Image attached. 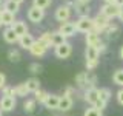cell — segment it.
Returning <instances> with one entry per match:
<instances>
[{
  "mask_svg": "<svg viewBox=\"0 0 123 116\" xmlns=\"http://www.w3.org/2000/svg\"><path fill=\"white\" fill-rule=\"evenodd\" d=\"M95 84H97V77L92 71H82L75 76V85L82 90L95 88Z\"/></svg>",
  "mask_w": 123,
  "mask_h": 116,
  "instance_id": "1",
  "label": "cell"
},
{
  "mask_svg": "<svg viewBox=\"0 0 123 116\" xmlns=\"http://www.w3.org/2000/svg\"><path fill=\"white\" fill-rule=\"evenodd\" d=\"M92 20H94V29H92V31H95V33H98V34H103V33H105L106 28L109 26V23H111L109 19H108L106 15H103L100 11H98V14L95 15Z\"/></svg>",
  "mask_w": 123,
  "mask_h": 116,
  "instance_id": "2",
  "label": "cell"
},
{
  "mask_svg": "<svg viewBox=\"0 0 123 116\" xmlns=\"http://www.w3.org/2000/svg\"><path fill=\"white\" fill-rule=\"evenodd\" d=\"M75 28L79 33H89V31L94 29V20L88 15V17H79L75 20Z\"/></svg>",
  "mask_w": 123,
  "mask_h": 116,
  "instance_id": "3",
  "label": "cell"
},
{
  "mask_svg": "<svg viewBox=\"0 0 123 116\" xmlns=\"http://www.w3.org/2000/svg\"><path fill=\"white\" fill-rule=\"evenodd\" d=\"M71 14H72V8H69L68 5H60L55 9V13H54V17H55L57 22L65 23V22H69Z\"/></svg>",
  "mask_w": 123,
  "mask_h": 116,
  "instance_id": "4",
  "label": "cell"
},
{
  "mask_svg": "<svg viewBox=\"0 0 123 116\" xmlns=\"http://www.w3.org/2000/svg\"><path fill=\"white\" fill-rule=\"evenodd\" d=\"M120 11H122V9H120L117 5H114V3H105V5L100 8V13H102L103 15H106L109 20H112V19L118 17Z\"/></svg>",
  "mask_w": 123,
  "mask_h": 116,
  "instance_id": "5",
  "label": "cell"
},
{
  "mask_svg": "<svg viewBox=\"0 0 123 116\" xmlns=\"http://www.w3.org/2000/svg\"><path fill=\"white\" fill-rule=\"evenodd\" d=\"M71 53H72V45L69 42H65V44L54 48V54H55L57 59H68L71 56Z\"/></svg>",
  "mask_w": 123,
  "mask_h": 116,
  "instance_id": "6",
  "label": "cell"
},
{
  "mask_svg": "<svg viewBox=\"0 0 123 116\" xmlns=\"http://www.w3.org/2000/svg\"><path fill=\"white\" fill-rule=\"evenodd\" d=\"M45 19V9H40L37 6H31L28 9V20L32 23H40Z\"/></svg>",
  "mask_w": 123,
  "mask_h": 116,
  "instance_id": "7",
  "label": "cell"
},
{
  "mask_svg": "<svg viewBox=\"0 0 123 116\" xmlns=\"http://www.w3.org/2000/svg\"><path fill=\"white\" fill-rule=\"evenodd\" d=\"M59 33H62L65 37H72V36H75V33H77V28H75V22H65V23H60V26H59Z\"/></svg>",
  "mask_w": 123,
  "mask_h": 116,
  "instance_id": "8",
  "label": "cell"
},
{
  "mask_svg": "<svg viewBox=\"0 0 123 116\" xmlns=\"http://www.w3.org/2000/svg\"><path fill=\"white\" fill-rule=\"evenodd\" d=\"M83 99L86 101L88 104H91V107H94L95 104L98 102V88L95 87V88H89V90H85L83 93Z\"/></svg>",
  "mask_w": 123,
  "mask_h": 116,
  "instance_id": "9",
  "label": "cell"
},
{
  "mask_svg": "<svg viewBox=\"0 0 123 116\" xmlns=\"http://www.w3.org/2000/svg\"><path fill=\"white\" fill-rule=\"evenodd\" d=\"M15 98L14 96H2L0 99V108L2 111H12L15 108Z\"/></svg>",
  "mask_w": 123,
  "mask_h": 116,
  "instance_id": "10",
  "label": "cell"
},
{
  "mask_svg": "<svg viewBox=\"0 0 123 116\" xmlns=\"http://www.w3.org/2000/svg\"><path fill=\"white\" fill-rule=\"evenodd\" d=\"M72 9L77 13V15L79 17H88L91 13V6H89V3H80V2H77L75 0V3H74V8Z\"/></svg>",
  "mask_w": 123,
  "mask_h": 116,
  "instance_id": "11",
  "label": "cell"
},
{
  "mask_svg": "<svg viewBox=\"0 0 123 116\" xmlns=\"http://www.w3.org/2000/svg\"><path fill=\"white\" fill-rule=\"evenodd\" d=\"M59 101H60V96H57V94H48V98L45 99L43 105L48 108V110H59Z\"/></svg>",
  "mask_w": 123,
  "mask_h": 116,
  "instance_id": "12",
  "label": "cell"
},
{
  "mask_svg": "<svg viewBox=\"0 0 123 116\" xmlns=\"http://www.w3.org/2000/svg\"><path fill=\"white\" fill-rule=\"evenodd\" d=\"M0 13H2V23L6 26V28H9V26L14 25V22H15V14L9 13V11H6V9H3V8H0Z\"/></svg>",
  "mask_w": 123,
  "mask_h": 116,
  "instance_id": "13",
  "label": "cell"
},
{
  "mask_svg": "<svg viewBox=\"0 0 123 116\" xmlns=\"http://www.w3.org/2000/svg\"><path fill=\"white\" fill-rule=\"evenodd\" d=\"M46 46L42 44L40 40H36L34 42V45L31 46V50H29V53L32 54V56H36V57H42V56H45V53H46Z\"/></svg>",
  "mask_w": 123,
  "mask_h": 116,
  "instance_id": "14",
  "label": "cell"
},
{
  "mask_svg": "<svg viewBox=\"0 0 123 116\" xmlns=\"http://www.w3.org/2000/svg\"><path fill=\"white\" fill-rule=\"evenodd\" d=\"M11 28L14 29V33L17 34L18 37H22V36H25V34H28V25H26L23 20H15L14 25L11 26Z\"/></svg>",
  "mask_w": 123,
  "mask_h": 116,
  "instance_id": "15",
  "label": "cell"
},
{
  "mask_svg": "<svg viewBox=\"0 0 123 116\" xmlns=\"http://www.w3.org/2000/svg\"><path fill=\"white\" fill-rule=\"evenodd\" d=\"M72 104H74V101L72 98H69V96H60V101H59V110L60 111H68L72 108Z\"/></svg>",
  "mask_w": 123,
  "mask_h": 116,
  "instance_id": "16",
  "label": "cell"
},
{
  "mask_svg": "<svg viewBox=\"0 0 123 116\" xmlns=\"http://www.w3.org/2000/svg\"><path fill=\"white\" fill-rule=\"evenodd\" d=\"M34 42H36V39H34L31 34H25V36H22L20 39H18V45L22 46L23 50H31V46L34 45Z\"/></svg>",
  "mask_w": 123,
  "mask_h": 116,
  "instance_id": "17",
  "label": "cell"
},
{
  "mask_svg": "<svg viewBox=\"0 0 123 116\" xmlns=\"http://www.w3.org/2000/svg\"><path fill=\"white\" fill-rule=\"evenodd\" d=\"M3 39H5V42L6 44H15V42H18V37L17 34L14 33V29L11 28H5V31H3Z\"/></svg>",
  "mask_w": 123,
  "mask_h": 116,
  "instance_id": "18",
  "label": "cell"
},
{
  "mask_svg": "<svg viewBox=\"0 0 123 116\" xmlns=\"http://www.w3.org/2000/svg\"><path fill=\"white\" fill-rule=\"evenodd\" d=\"M85 40H86V46H95L100 42V34L95 31H89L85 36Z\"/></svg>",
  "mask_w": 123,
  "mask_h": 116,
  "instance_id": "19",
  "label": "cell"
},
{
  "mask_svg": "<svg viewBox=\"0 0 123 116\" xmlns=\"http://www.w3.org/2000/svg\"><path fill=\"white\" fill-rule=\"evenodd\" d=\"M118 33H120L118 25H117V23H112V22H111L109 26L106 28V31H105L103 34H106L108 39H117V37H118Z\"/></svg>",
  "mask_w": 123,
  "mask_h": 116,
  "instance_id": "20",
  "label": "cell"
},
{
  "mask_svg": "<svg viewBox=\"0 0 123 116\" xmlns=\"http://www.w3.org/2000/svg\"><path fill=\"white\" fill-rule=\"evenodd\" d=\"M25 84H26V88H28L29 93H36V91L40 90V80L37 77H29Z\"/></svg>",
  "mask_w": 123,
  "mask_h": 116,
  "instance_id": "21",
  "label": "cell"
},
{
  "mask_svg": "<svg viewBox=\"0 0 123 116\" xmlns=\"http://www.w3.org/2000/svg\"><path fill=\"white\" fill-rule=\"evenodd\" d=\"M85 57H86V60H98L100 53L97 51V48H95V46H86Z\"/></svg>",
  "mask_w": 123,
  "mask_h": 116,
  "instance_id": "22",
  "label": "cell"
},
{
  "mask_svg": "<svg viewBox=\"0 0 123 116\" xmlns=\"http://www.w3.org/2000/svg\"><path fill=\"white\" fill-rule=\"evenodd\" d=\"M3 9L9 11V13H12V14H17L18 9H20V5L15 3L14 0H5V2H3Z\"/></svg>",
  "mask_w": 123,
  "mask_h": 116,
  "instance_id": "23",
  "label": "cell"
},
{
  "mask_svg": "<svg viewBox=\"0 0 123 116\" xmlns=\"http://www.w3.org/2000/svg\"><path fill=\"white\" fill-rule=\"evenodd\" d=\"M36 107H37V101L36 99H26L25 102H23V110H25V113H28V115H32L34 111H36Z\"/></svg>",
  "mask_w": 123,
  "mask_h": 116,
  "instance_id": "24",
  "label": "cell"
},
{
  "mask_svg": "<svg viewBox=\"0 0 123 116\" xmlns=\"http://www.w3.org/2000/svg\"><path fill=\"white\" fill-rule=\"evenodd\" d=\"M38 40H40L46 48H51L52 46V33L51 31H46V33H43L40 37H38Z\"/></svg>",
  "mask_w": 123,
  "mask_h": 116,
  "instance_id": "25",
  "label": "cell"
},
{
  "mask_svg": "<svg viewBox=\"0 0 123 116\" xmlns=\"http://www.w3.org/2000/svg\"><path fill=\"white\" fill-rule=\"evenodd\" d=\"M65 42H66V37H65L63 34L59 33V31H52V46L54 48L62 45V44H65Z\"/></svg>",
  "mask_w": 123,
  "mask_h": 116,
  "instance_id": "26",
  "label": "cell"
},
{
  "mask_svg": "<svg viewBox=\"0 0 123 116\" xmlns=\"http://www.w3.org/2000/svg\"><path fill=\"white\" fill-rule=\"evenodd\" d=\"M111 90L109 88H98V98L100 101H102L103 104H108L109 102V99H111Z\"/></svg>",
  "mask_w": 123,
  "mask_h": 116,
  "instance_id": "27",
  "label": "cell"
},
{
  "mask_svg": "<svg viewBox=\"0 0 123 116\" xmlns=\"http://www.w3.org/2000/svg\"><path fill=\"white\" fill-rule=\"evenodd\" d=\"M112 82H114L115 85H118V87L123 88V68H118V70H115V71H114V74H112Z\"/></svg>",
  "mask_w": 123,
  "mask_h": 116,
  "instance_id": "28",
  "label": "cell"
},
{
  "mask_svg": "<svg viewBox=\"0 0 123 116\" xmlns=\"http://www.w3.org/2000/svg\"><path fill=\"white\" fill-rule=\"evenodd\" d=\"M29 91L28 88H26V84H18L17 87H15V96H20V98H25V96H28Z\"/></svg>",
  "mask_w": 123,
  "mask_h": 116,
  "instance_id": "29",
  "label": "cell"
},
{
  "mask_svg": "<svg viewBox=\"0 0 123 116\" xmlns=\"http://www.w3.org/2000/svg\"><path fill=\"white\" fill-rule=\"evenodd\" d=\"M48 94H49L48 91H45V90H42V88H40L38 91H36V93H34V99H36L37 102L43 104V102H45V99L48 98Z\"/></svg>",
  "mask_w": 123,
  "mask_h": 116,
  "instance_id": "30",
  "label": "cell"
},
{
  "mask_svg": "<svg viewBox=\"0 0 123 116\" xmlns=\"http://www.w3.org/2000/svg\"><path fill=\"white\" fill-rule=\"evenodd\" d=\"M8 59H9L11 62H18L22 59V56H20V51H18V50H9V51H8Z\"/></svg>",
  "mask_w": 123,
  "mask_h": 116,
  "instance_id": "31",
  "label": "cell"
},
{
  "mask_svg": "<svg viewBox=\"0 0 123 116\" xmlns=\"http://www.w3.org/2000/svg\"><path fill=\"white\" fill-rule=\"evenodd\" d=\"M52 0H32V5L40 8V9H46L48 6H51Z\"/></svg>",
  "mask_w": 123,
  "mask_h": 116,
  "instance_id": "32",
  "label": "cell"
},
{
  "mask_svg": "<svg viewBox=\"0 0 123 116\" xmlns=\"http://www.w3.org/2000/svg\"><path fill=\"white\" fill-rule=\"evenodd\" d=\"M83 116H103V111L98 110V108H95V107H89V108L85 110Z\"/></svg>",
  "mask_w": 123,
  "mask_h": 116,
  "instance_id": "33",
  "label": "cell"
},
{
  "mask_svg": "<svg viewBox=\"0 0 123 116\" xmlns=\"http://www.w3.org/2000/svg\"><path fill=\"white\" fill-rule=\"evenodd\" d=\"M42 70H43V67H42L38 62H32V64L29 65V71L32 73V74H40Z\"/></svg>",
  "mask_w": 123,
  "mask_h": 116,
  "instance_id": "34",
  "label": "cell"
},
{
  "mask_svg": "<svg viewBox=\"0 0 123 116\" xmlns=\"http://www.w3.org/2000/svg\"><path fill=\"white\" fill-rule=\"evenodd\" d=\"M2 96H15V87L5 85V87L2 88Z\"/></svg>",
  "mask_w": 123,
  "mask_h": 116,
  "instance_id": "35",
  "label": "cell"
},
{
  "mask_svg": "<svg viewBox=\"0 0 123 116\" xmlns=\"http://www.w3.org/2000/svg\"><path fill=\"white\" fill-rule=\"evenodd\" d=\"M98 65V60H86V71H92Z\"/></svg>",
  "mask_w": 123,
  "mask_h": 116,
  "instance_id": "36",
  "label": "cell"
},
{
  "mask_svg": "<svg viewBox=\"0 0 123 116\" xmlns=\"http://www.w3.org/2000/svg\"><path fill=\"white\" fill-rule=\"evenodd\" d=\"M95 48H97V51H98L100 54H102V53H105V51H106L108 45H106V42H103L102 39H100V42H98L97 45H95Z\"/></svg>",
  "mask_w": 123,
  "mask_h": 116,
  "instance_id": "37",
  "label": "cell"
},
{
  "mask_svg": "<svg viewBox=\"0 0 123 116\" xmlns=\"http://www.w3.org/2000/svg\"><path fill=\"white\" fill-rule=\"evenodd\" d=\"M115 98H117V102L120 104V105H123V88H120V90L117 91V96H115Z\"/></svg>",
  "mask_w": 123,
  "mask_h": 116,
  "instance_id": "38",
  "label": "cell"
},
{
  "mask_svg": "<svg viewBox=\"0 0 123 116\" xmlns=\"http://www.w3.org/2000/svg\"><path fill=\"white\" fill-rule=\"evenodd\" d=\"M5 85H6V76L3 74L2 71H0V90H2V88L5 87Z\"/></svg>",
  "mask_w": 123,
  "mask_h": 116,
  "instance_id": "39",
  "label": "cell"
},
{
  "mask_svg": "<svg viewBox=\"0 0 123 116\" xmlns=\"http://www.w3.org/2000/svg\"><path fill=\"white\" fill-rule=\"evenodd\" d=\"M72 93H74V88H72V87H66V90H65L63 94H65V96H69V98H71Z\"/></svg>",
  "mask_w": 123,
  "mask_h": 116,
  "instance_id": "40",
  "label": "cell"
},
{
  "mask_svg": "<svg viewBox=\"0 0 123 116\" xmlns=\"http://www.w3.org/2000/svg\"><path fill=\"white\" fill-rule=\"evenodd\" d=\"M114 5H117L118 8H120V9H123V0H115Z\"/></svg>",
  "mask_w": 123,
  "mask_h": 116,
  "instance_id": "41",
  "label": "cell"
},
{
  "mask_svg": "<svg viewBox=\"0 0 123 116\" xmlns=\"http://www.w3.org/2000/svg\"><path fill=\"white\" fill-rule=\"evenodd\" d=\"M117 19H118V20H120V22L123 23V9L120 11V14H118V17H117Z\"/></svg>",
  "mask_w": 123,
  "mask_h": 116,
  "instance_id": "42",
  "label": "cell"
},
{
  "mask_svg": "<svg viewBox=\"0 0 123 116\" xmlns=\"http://www.w3.org/2000/svg\"><path fill=\"white\" fill-rule=\"evenodd\" d=\"M118 54H120V59L123 60V45L120 46V53H118Z\"/></svg>",
  "mask_w": 123,
  "mask_h": 116,
  "instance_id": "43",
  "label": "cell"
},
{
  "mask_svg": "<svg viewBox=\"0 0 123 116\" xmlns=\"http://www.w3.org/2000/svg\"><path fill=\"white\" fill-rule=\"evenodd\" d=\"M77 2H80V3H89L91 0H77Z\"/></svg>",
  "mask_w": 123,
  "mask_h": 116,
  "instance_id": "44",
  "label": "cell"
},
{
  "mask_svg": "<svg viewBox=\"0 0 123 116\" xmlns=\"http://www.w3.org/2000/svg\"><path fill=\"white\" fill-rule=\"evenodd\" d=\"M103 2H105V3H114L115 0H103Z\"/></svg>",
  "mask_w": 123,
  "mask_h": 116,
  "instance_id": "45",
  "label": "cell"
},
{
  "mask_svg": "<svg viewBox=\"0 0 123 116\" xmlns=\"http://www.w3.org/2000/svg\"><path fill=\"white\" fill-rule=\"evenodd\" d=\"M14 2H15V3H18V5H20V3H23V2H25V0H14Z\"/></svg>",
  "mask_w": 123,
  "mask_h": 116,
  "instance_id": "46",
  "label": "cell"
},
{
  "mask_svg": "<svg viewBox=\"0 0 123 116\" xmlns=\"http://www.w3.org/2000/svg\"><path fill=\"white\" fill-rule=\"evenodd\" d=\"M3 23H2V13H0V26H2Z\"/></svg>",
  "mask_w": 123,
  "mask_h": 116,
  "instance_id": "47",
  "label": "cell"
},
{
  "mask_svg": "<svg viewBox=\"0 0 123 116\" xmlns=\"http://www.w3.org/2000/svg\"><path fill=\"white\" fill-rule=\"evenodd\" d=\"M0 116H3V111H2V108H0Z\"/></svg>",
  "mask_w": 123,
  "mask_h": 116,
  "instance_id": "48",
  "label": "cell"
},
{
  "mask_svg": "<svg viewBox=\"0 0 123 116\" xmlns=\"http://www.w3.org/2000/svg\"><path fill=\"white\" fill-rule=\"evenodd\" d=\"M0 3H2V0H0Z\"/></svg>",
  "mask_w": 123,
  "mask_h": 116,
  "instance_id": "49",
  "label": "cell"
}]
</instances>
